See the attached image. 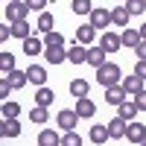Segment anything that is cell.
Returning <instances> with one entry per match:
<instances>
[{"mask_svg": "<svg viewBox=\"0 0 146 146\" xmlns=\"http://www.w3.org/2000/svg\"><path fill=\"white\" fill-rule=\"evenodd\" d=\"M108 23H111V12H108V9H102V6H94V12H91V27L105 32V27H108Z\"/></svg>", "mask_w": 146, "mask_h": 146, "instance_id": "obj_4", "label": "cell"}, {"mask_svg": "<svg viewBox=\"0 0 146 146\" xmlns=\"http://www.w3.org/2000/svg\"><path fill=\"white\" fill-rule=\"evenodd\" d=\"M120 41H123V47H129V50H137V47L143 44V35H140V29L126 27L123 32H120Z\"/></svg>", "mask_w": 146, "mask_h": 146, "instance_id": "obj_5", "label": "cell"}, {"mask_svg": "<svg viewBox=\"0 0 146 146\" xmlns=\"http://www.w3.org/2000/svg\"><path fill=\"white\" fill-rule=\"evenodd\" d=\"M6 3H12V0H6Z\"/></svg>", "mask_w": 146, "mask_h": 146, "instance_id": "obj_43", "label": "cell"}, {"mask_svg": "<svg viewBox=\"0 0 146 146\" xmlns=\"http://www.w3.org/2000/svg\"><path fill=\"white\" fill-rule=\"evenodd\" d=\"M44 58L50 64H62V62H67V50L64 47H47L44 50Z\"/></svg>", "mask_w": 146, "mask_h": 146, "instance_id": "obj_15", "label": "cell"}, {"mask_svg": "<svg viewBox=\"0 0 146 146\" xmlns=\"http://www.w3.org/2000/svg\"><path fill=\"white\" fill-rule=\"evenodd\" d=\"M96 82H100L102 88H114V85H123V79H120V64L105 62L100 70H96Z\"/></svg>", "mask_w": 146, "mask_h": 146, "instance_id": "obj_1", "label": "cell"}, {"mask_svg": "<svg viewBox=\"0 0 146 146\" xmlns=\"http://www.w3.org/2000/svg\"><path fill=\"white\" fill-rule=\"evenodd\" d=\"M126 140H129V143H137V146H140V143L146 140V126H143V123H129Z\"/></svg>", "mask_w": 146, "mask_h": 146, "instance_id": "obj_10", "label": "cell"}, {"mask_svg": "<svg viewBox=\"0 0 146 146\" xmlns=\"http://www.w3.org/2000/svg\"><path fill=\"white\" fill-rule=\"evenodd\" d=\"M38 146H62V137L53 129H41L38 131Z\"/></svg>", "mask_w": 146, "mask_h": 146, "instance_id": "obj_14", "label": "cell"}, {"mask_svg": "<svg viewBox=\"0 0 146 146\" xmlns=\"http://www.w3.org/2000/svg\"><path fill=\"white\" fill-rule=\"evenodd\" d=\"M9 94H12V85H9V79L3 76V79H0V100H9Z\"/></svg>", "mask_w": 146, "mask_h": 146, "instance_id": "obj_36", "label": "cell"}, {"mask_svg": "<svg viewBox=\"0 0 146 146\" xmlns=\"http://www.w3.org/2000/svg\"><path fill=\"white\" fill-rule=\"evenodd\" d=\"M143 3H146V0H143Z\"/></svg>", "mask_w": 146, "mask_h": 146, "instance_id": "obj_45", "label": "cell"}, {"mask_svg": "<svg viewBox=\"0 0 146 146\" xmlns=\"http://www.w3.org/2000/svg\"><path fill=\"white\" fill-rule=\"evenodd\" d=\"M88 137H91V143H96V146H102L105 140H111V135H108V126H102V123H94L91 131H88Z\"/></svg>", "mask_w": 146, "mask_h": 146, "instance_id": "obj_9", "label": "cell"}, {"mask_svg": "<svg viewBox=\"0 0 146 146\" xmlns=\"http://www.w3.org/2000/svg\"><path fill=\"white\" fill-rule=\"evenodd\" d=\"M12 35L21 38V41H27V38H32V27L27 21H18V23H12Z\"/></svg>", "mask_w": 146, "mask_h": 146, "instance_id": "obj_23", "label": "cell"}, {"mask_svg": "<svg viewBox=\"0 0 146 146\" xmlns=\"http://www.w3.org/2000/svg\"><path fill=\"white\" fill-rule=\"evenodd\" d=\"M135 102H137V108H140V111H146V91H140V94L135 96Z\"/></svg>", "mask_w": 146, "mask_h": 146, "instance_id": "obj_37", "label": "cell"}, {"mask_svg": "<svg viewBox=\"0 0 146 146\" xmlns=\"http://www.w3.org/2000/svg\"><path fill=\"white\" fill-rule=\"evenodd\" d=\"M44 50H47V47H44V41H38L35 35L23 41V53H27V56H38V53H44Z\"/></svg>", "mask_w": 146, "mask_h": 146, "instance_id": "obj_25", "label": "cell"}, {"mask_svg": "<svg viewBox=\"0 0 146 146\" xmlns=\"http://www.w3.org/2000/svg\"><path fill=\"white\" fill-rule=\"evenodd\" d=\"M70 9L76 12V15H91V12H94V3H91V0H73Z\"/></svg>", "mask_w": 146, "mask_h": 146, "instance_id": "obj_29", "label": "cell"}, {"mask_svg": "<svg viewBox=\"0 0 146 146\" xmlns=\"http://www.w3.org/2000/svg\"><path fill=\"white\" fill-rule=\"evenodd\" d=\"M129 18H131V12H129L126 6H117V9H111V23H117L120 29H126V27H129Z\"/></svg>", "mask_w": 146, "mask_h": 146, "instance_id": "obj_16", "label": "cell"}, {"mask_svg": "<svg viewBox=\"0 0 146 146\" xmlns=\"http://www.w3.org/2000/svg\"><path fill=\"white\" fill-rule=\"evenodd\" d=\"M0 70H3V76L12 73V70H18L15 67V56H12V53H0Z\"/></svg>", "mask_w": 146, "mask_h": 146, "instance_id": "obj_31", "label": "cell"}, {"mask_svg": "<svg viewBox=\"0 0 146 146\" xmlns=\"http://www.w3.org/2000/svg\"><path fill=\"white\" fill-rule=\"evenodd\" d=\"M94 38H96V29L91 27V23H82V27L76 29V41H79L82 47H88V44H91Z\"/></svg>", "mask_w": 146, "mask_h": 146, "instance_id": "obj_17", "label": "cell"}, {"mask_svg": "<svg viewBox=\"0 0 146 146\" xmlns=\"http://www.w3.org/2000/svg\"><path fill=\"white\" fill-rule=\"evenodd\" d=\"M44 47H64V35L56 32V29L47 32V35H44Z\"/></svg>", "mask_w": 146, "mask_h": 146, "instance_id": "obj_30", "label": "cell"}, {"mask_svg": "<svg viewBox=\"0 0 146 146\" xmlns=\"http://www.w3.org/2000/svg\"><path fill=\"white\" fill-rule=\"evenodd\" d=\"M9 35H12V27H0V41H9Z\"/></svg>", "mask_w": 146, "mask_h": 146, "instance_id": "obj_39", "label": "cell"}, {"mask_svg": "<svg viewBox=\"0 0 146 146\" xmlns=\"http://www.w3.org/2000/svg\"><path fill=\"white\" fill-rule=\"evenodd\" d=\"M140 35H143V41H146V23H143V27H140Z\"/></svg>", "mask_w": 146, "mask_h": 146, "instance_id": "obj_41", "label": "cell"}, {"mask_svg": "<svg viewBox=\"0 0 146 146\" xmlns=\"http://www.w3.org/2000/svg\"><path fill=\"white\" fill-rule=\"evenodd\" d=\"M79 114L76 111H58V117H56V123H58V129H62V131H73V129H76V123H79Z\"/></svg>", "mask_w": 146, "mask_h": 146, "instance_id": "obj_7", "label": "cell"}, {"mask_svg": "<svg viewBox=\"0 0 146 146\" xmlns=\"http://www.w3.org/2000/svg\"><path fill=\"white\" fill-rule=\"evenodd\" d=\"M53 100H56V94H53L50 88H38V91H35V105L50 108V105H53Z\"/></svg>", "mask_w": 146, "mask_h": 146, "instance_id": "obj_22", "label": "cell"}, {"mask_svg": "<svg viewBox=\"0 0 146 146\" xmlns=\"http://www.w3.org/2000/svg\"><path fill=\"white\" fill-rule=\"evenodd\" d=\"M62 146H82V137L76 135V131H64V137H62Z\"/></svg>", "mask_w": 146, "mask_h": 146, "instance_id": "obj_33", "label": "cell"}, {"mask_svg": "<svg viewBox=\"0 0 146 146\" xmlns=\"http://www.w3.org/2000/svg\"><path fill=\"white\" fill-rule=\"evenodd\" d=\"M126 100H129V94L123 91V85H114V88H105V102H108V105H117V108H120V105H123Z\"/></svg>", "mask_w": 146, "mask_h": 146, "instance_id": "obj_8", "label": "cell"}, {"mask_svg": "<svg viewBox=\"0 0 146 146\" xmlns=\"http://www.w3.org/2000/svg\"><path fill=\"white\" fill-rule=\"evenodd\" d=\"M88 64L96 67V70L105 64V50H102V47H88Z\"/></svg>", "mask_w": 146, "mask_h": 146, "instance_id": "obj_20", "label": "cell"}, {"mask_svg": "<svg viewBox=\"0 0 146 146\" xmlns=\"http://www.w3.org/2000/svg\"><path fill=\"white\" fill-rule=\"evenodd\" d=\"M137 111H140V108H137V102H135V100H126L123 105H120V117H123V120H129V123L137 117Z\"/></svg>", "mask_w": 146, "mask_h": 146, "instance_id": "obj_26", "label": "cell"}, {"mask_svg": "<svg viewBox=\"0 0 146 146\" xmlns=\"http://www.w3.org/2000/svg\"><path fill=\"white\" fill-rule=\"evenodd\" d=\"M29 120H32V123H47V120H50V114H47V108H41V105H32Z\"/></svg>", "mask_w": 146, "mask_h": 146, "instance_id": "obj_32", "label": "cell"}, {"mask_svg": "<svg viewBox=\"0 0 146 146\" xmlns=\"http://www.w3.org/2000/svg\"><path fill=\"white\" fill-rule=\"evenodd\" d=\"M53 23H56V18L50 15V12H41V15H38V23H35V29H38V32H53Z\"/></svg>", "mask_w": 146, "mask_h": 146, "instance_id": "obj_27", "label": "cell"}, {"mask_svg": "<svg viewBox=\"0 0 146 146\" xmlns=\"http://www.w3.org/2000/svg\"><path fill=\"white\" fill-rule=\"evenodd\" d=\"M135 53H137V58H140V62H146V41H143V44L137 47V50H135Z\"/></svg>", "mask_w": 146, "mask_h": 146, "instance_id": "obj_40", "label": "cell"}, {"mask_svg": "<svg viewBox=\"0 0 146 146\" xmlns=\"http://www.w3.org/2000/svg\"><path fill=\"white\" fill-rule=\"evenodd\" d=\"M126 9L131 12V15H143V12H146V3H143V0H129Z\"/></svg>", "mask_w": 146, "mask_h": 146, "instance_id": "obj_34", "label": "cell"}, {"mask_svg": "<svg viewBox=\"0 0 146 146\" xmlns=\"http://www.w3.org/2000/svg\"><path fill=\"white\" fill-rule=\"evenodd\" d=\"M140 146H146V140H143V143H140Z\"/></svg>", "mask_w": 146, "mask_h": 146, "instance_id": "obj_42", "label": "cell"}, {"mask_svg": "<svg viewBox=\"0 0 146 146\" xmlns=\"http://www.w3.org/2000/svg\"><path fill=\"white\" fill-rule=\"evenodd\" d=\"M18 114H21V105L12 102V100H6L3 102V120H18Z\"/></svg>", "mask_w": 146, "mask_h": 146, "instance_id": "obj_28", "label": "cell"}, {"mask_svg": "<svg viewBox=\"0 0 146 146\" xmlns=\"http://www.w3.org/2000/svg\"><path fill=\"white\" fill-rule=\"evenodd\" d=\"M135 73L140 79H146V62H137V67H135Z\"/></svg>", "mask_w": 146, "mask_h": 146, "instance_id": "obj_38", "label": "cell"}, {"mask_svg": "<svg viewBox=\"0 0 146 146\" xmlns=\"http://www.w3.org/2000/svg\"><path fill=\"white\" fill-rule=\"evenodd\" d=\"M123 3H129V0H123Z\"/></svg>", "mask_w": 146, "mask_h": 146, "instance_id": "obj_44", "label": "cell"}, {"mask_svg": "<svg viewBox=\"0 0 146 146\" xmlns=\"http://www.w3.org/2000/svg\"><path fill=\"white\" fill-rule=\"evenodd\" d=\"M123 91H126L129 96H137V94L143 91V79L137 76V73H131V76H126V79H123Z\"/></svg>", "mask_w": 146, "mask_h": 146, "instance_id": "obj_11", "label": "cell"}, {"mask_svg": "<svg viewBox=\"0 0 146 146\" xmlns=\"http://www.w3.org/2000/svg\"><path fill=\"white\" fill-rule=\"evenodd\" d=\"M6 79H9V85H12V91H21L23 85L29 82L27 70H12V73H6Z\"/></svg>", "mask_w": 146, "mask_h": 146, "instance_id": "obj_19", "label": "cell"}, {"mask_svg": "<svg viewBox=\"0 0 146 146\" xmlns=\"http://www.w3.org/2000/svg\"><path fill=\"white\" fill-rule=\"evenodd\" d=\"M126 131H129V120H123L120 114L108 120V135H111V140H123Z\"/></svg>", "mask_w": 146, "mask_h": 146, "instance_id": "obj_3", "label": "cell"}, {"mask_svg": "<svg viewBox=\"0 0 146 146\" xmlns=\"http://www.w3.org/2000/svg\"><path fill=\"white\" fill-rule=\"evenodd\" d=\"M67 62H73V64H85V62H88V47H82V44L70 47V50H67Z\"/></svg>", "mask_w": 146, "mask_h": 146, "instance_id": "obj_18", "label": "cell"}, {"mask_svg": "<svg viewBox=\"0 0 146 146\" xmlns=\"http://www.w3.org/2000/svg\"><path fill=\"white\" fill-rule=\"evenodd\" d=\"M27 76H29V82H32V85H38V88H47V70H44L41 64L27 67Z\"/></svg>", "mask_w": 146, "mask_h": 146, "instance_id": "obj_12", "label": "cell"}, {"mask_svg": "<svg viewBox=\"0 0 146 146\" xmlns=\"http://www.w3.org/2000/svg\"><path fill=\"white\" fill-rule=\"evenodd\" d=\"M88 91H91V85L85 82V79H73V82H70V94H73V100H85V96H88Z\"/></svg>", "mask_w": 146, "mask_h": 146, "instance_id": "obj_21", "label": "cell"}, {"mask_svg": "<svg viewBox=\"0 0 146 146\" xmlns=\"http://www.w3.org/2000/svg\"><path fill=\"white\" fill-rule=\"evenodd\" d=\"M27 15H29V6H27V0H12V3H6V21H9V23L27 21Z\"/></svg>", "mask_w": 146, "mask_h": 146, "instance_id": "obj_2", "label": "cell"}, {"mask_svg": "<svg viewBox=\"0 0 146 146\" xmlns=\"http://www.w3.org/2000/svg\"><path fill=\"white\" fill-rule=\"evenodd\" d=\"M29 12H44V6H50V0H27Z\"/></svg>", "mask_w": 146, "mask_h": 146, "instance_id": "obj_35", "label": "cell"}, {"mask_svg": "<svg viewBox=\"0 0 146 146\" xmlns=\"http://www.w3.org/2000/svg\"><path fill=\"white\" fill-rule=\"evenodd\" d=\"M100 47H102L105 53H117L120 47H123V41H120V35H117V32L105 29V32H102V38H100Z\"/></svg>", "mask_w": 146, "mask_h": 146, "instance_id": "obj_6", "label": "cell"}, {"mask_svg": "<svg viewBox=\"0 0 146 146\" xmlns=\"http://www.w3.org/2000/svg\"><path fill=\"white\" fill-rule=\"evenodd\" d=\"M0 135L3 137H18L21 135V123L18 120H3V123H0Z\"/></svg>", "mask_w": 146, "mask_h": 146, "instance_id": "obj_24", "label": "cell"}, {"mask_svg": "<svg viewBox=\"0 0 146 146\" xmlns=\"http://www.w3.org/2000/svg\"><path fill=\"white\" fill-rule=\"evenodd\" d=\"M73 111H76L82 120H91V117L96 114V105L88 100V96H85V100H76V108H73Z\"/></svg>", "mask_w": 146, "mask_h": 146, "instance_id": "obj_13", "label": "cell"}]
</instances>
